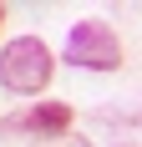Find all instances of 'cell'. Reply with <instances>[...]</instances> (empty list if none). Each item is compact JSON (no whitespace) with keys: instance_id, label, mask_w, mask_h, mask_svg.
<instances>
[{"instance_id":"1","label":"cell","mask_w":142,"mask_h":147,"mask_svg":"<svg viewBox=\"0 0 142 147\" xmlns=\"http://www.w3.org/2000/svg\"><path fill=\"white\" fill-rule=\"evenodd\" d=\"M51 71H56V56L41 36H15L0 51V86L15 91V96H36V91L51 86Z\"/></svg>"},{"instance_id":"2","label":"cell","mask_w":142,"mask_h":147,"mask_svg":"<svg viewBox=\"0 0 142 147\" xmlns=\"http://www.w3.org/2000/svg\"><path fill=\"white\" fill-rule=\"evenodd\" d=\"M66 61L86 71H117L122 66V41L107 20H76L66 36Z\"/></svg>"},{"instance_id":"3","label":"cell","mask_w":142,"mask_h":147,"mask_svg":"<svg viewBox=\"0 0 142 147\" xmlns=\"http://www.w3.org/2000/svg\"><path fill=\"white\" fill-rule=\"evenodd\" d=\"M15 127H26V132L46 137V142H51V137H71V107L66 102H36Z\"/></svg>"},{"instance_id":"4","label":"cell","mask_w":142,"mask_h":147,"mask_svg":"<svg viewBox=\"0 0 142 147\" xmlns=\"http://www.w3.org/2000/svg\"><path fill=\"white\" fill-rule=\"evenodd\" d=\"M36 147H91L86 137H51V142H36Z\"/></svg>"},{"instance_id":"5","label":"cell","mask_w":142,"mask_h":147,"mask_svg":"<svg viewBox=\"0 0 142 147\" xmlns=\"http://www.w3.org/2000/svg\"><path fill=\"white\" fill-rule=\"evenodd\" d=\"M0 26H5V5H0Z\"/></svg>"},{"instance_id":"6","label":"cell","mask_w":142,"mask_h":147,"mask_svg":"<svg viewBox=\"0 0 142 147\" xmlns=\"http://www.w3.org/2000/svg\"><path fill=\"white\" fill-rule=\"evenodd\" d=\"M122 147H137V142H122Z\"/></svg>"}]
</instances>
